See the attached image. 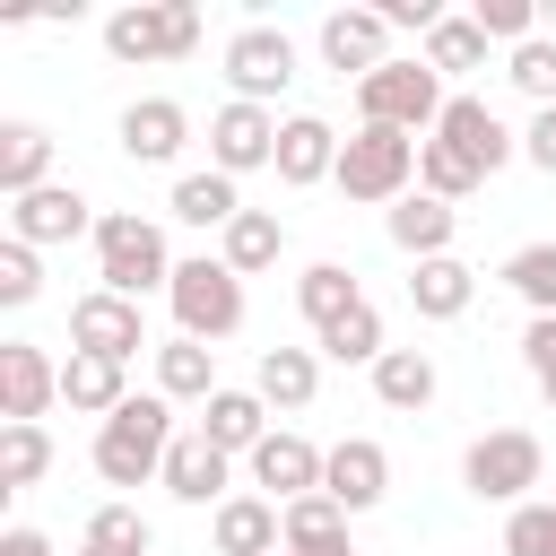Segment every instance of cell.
Masks as SVG:
<instances>
[{
	"label": "cell",
	"instance_id": "22",
	"mask_svg": "<svg viewBox=\"0 0 556 556\" xmlns=\"http://www.w3.org/2000/svg\"><path fill=\"white\" fill-rule=\"evenodd\" d=\"M382 235H391L408 261H443V252H452V235H460V208H452V200L408 191L400 208H382Z\"/></svg>",
	"mask_w": 556,
	"mask_h": 556
},
{
	"label": "cell",
	"instance_id": "11",
	"mask_svg": "<svg viewBox=\"0 0 556 556\" xmlns=\"http://www.w3.org/2000/svg\"><path fill=\"white\" fill-rule=\"evenodd\" d=\"M70 348H78V356H113V365H130V356L148 348V321H139V304H130V295L87 287V295L70 304Z\"/></svg>",
	"mask_w": 556,
	"mask_h": 556
},
{
	"label": "cell",
	"instance_id": "5",
	"mask_svg": "<svg viewBox=\"0 0 556 556\" xmlns=\"http://www.w3.org/2000/svg\"><path fill=\"white\" fill-rule=\"evenodd\" d=\"M443 78L426 70V52L417 61H382L374 78H356V122H382V130H408V139H434V122H443Z\"/></svg>",
	"mask_w": 556,
	"mask_h": 556
},
{
	"label": "cell",
	"instance_id": "41",
	"mask_svg": "<svg viewBox=\"0 0 556 556\" xmlns=\"http://www.w3.org/2000/svg\"><path fill=\"white\" fill-rule=\"evenodd\" d=\"M469 17H478V35H486V43H513V52L539 35V9H530V0H478Z\"/></svg>",
	"mask_w": 556,
	"mask_h": 556
},
{
	"label": "cell",
	"instance_id": "14",
	"mask_svg": "<svg viewBox=\"0 0 556 556\" xmlns=\"http://www.w3.org/2000/svg\"><path fill=\"white\" fill-rule=\"evenodd\" d=\"M9 235L17 243H78V235H96V208H87V191L78 182H43V191H26V200H9Z\"/></svg>",
	"mask_w": 556,
	"mask_h": 556
},
{
	"label": "cell",
	"instance_id": "17",
	"mask_svg": "<svg viewBox=\"0 0 556 556\" xmlns=\"http://www.w3.org/2000/svg\"><path fill=\"white\" fill-rule=\"evenodd\" d=\"M321 495L356 521V513H374L382 495H391V452L374 443V434H348V443H330V469H321Z\"/></svg>",
	"mask_w": 556,
	"mask_h": 556
},
{
	"label": "cell",
	"instance_id": "40",
	"mask_svg": "<svg viewBox=\"0 0 556 556\" xmlns=\"http://www.w3.org/2000/svg\"><path fill=\"white\" fill-rule=\"evenodd\" d=\"M504 556H556V504L547 495H530V504L504 513Z\"/></svg>",
	"mask_w": 556,
	"mask_h": 556
},
{
	"label": "cell",
	"instance_id": "42",
	"mask_svg": "<svg viewBox=\"0 0 556 556\" xmlns=\"http://www.w3.org/2000/svg\"><path fill=\"white\" fill-rule=\"evenodd\" d=\"M35 295H43V261H35V243L9 235V243H0V304L17 313V304H35Z\"/></svg>",
	"mask_w": 556,
	"mask_h": 556
},
{
	"label": "cell",
	"instance_id": "15",
	"mask_svg": "<svg viewBox=\"0 0 556 556\" xmlns=\"http://www.w3.org/2000/svg\"><path fill=\"white\" fill-rule=\"evenodd\" d=\"M52 400H61V365L35 339H9L0 348V426H43Z\"/></svg>",
	"mask_w": 556,
	"mask_h": 556
},
{
	"label": "cell",
	"instance_id": "21",
	"mask_svg": "<svg viewBox=\"0 0 556 556\" xmlns=\"http://www.w3.org/2000/svg\"><path fill=\"white\" fill-rule=\"evenodd\" d=\"M252 391L269 400V417H304L313 391H321V348H261Z\"/></svg>",
	"mask_w": 556,
	"mask_h": 556
},
{
	"label": "cell",
	"instance_id": "7",
	"mask_svg": "<svg viewBox=\"0 0 556 556\" xmlns=\"http://www.w3.org/2000/svg\"><path fill=\"white\" fill-rule=\"evenodd\" d=\"M104 52L130 70V61H191L200 52V9L191 0H130L104 17Z\"/></svg>",
	"mask_w": 556,
	"mask_h": 556
},
{
	"label": "cell",
	"instance_id": "38",
	"mask_svg": "<svg viewBox=\"0 0 556 556\" xmlns=\"http://www.w3.org/2000/svg\"><path fill=\"white\" fill-rule=\"evenodd\" d=\"M417 191H426V200H452V208H460V200L478 191V165H460V156H452L443 139H426V148H417Z\"/></svg>",
	"mask_w": 556,
	"mask_h": 556
},
{
	"label": "cell",
	"instance_id": "29",
	"mask_svg": "<svg viewBox=\"0 0 556 556\" xmlns=\"http://www.w3.org/2000/svg\"><path fill=\"white\" fill-rule=\"evenodd\" d=\"M356 304H365V287H356V269H348V261H313V269L295 278V313L313 321V339H321L330 321H348Z\"/></svg>",
	"mask_w": 556,
	"mask_h": 556
},
{
	"label": "cell",
	"instance_id": "43",
	"mask_svg": "<svg viewBox=\"0 0 556 556\" xmlns=\"http://www.w3.org/2000/svg\"><path fill=\"white\" fill-rule=\"evenodd\" d=\"M521 365H530L539 400L556 408V313H530V330H521Z\"/></svg>",
	"mask_w": 556,
	"mask_h": 556
},
{
	"label": "cell",
	"instance_id": "12",
	"mask_svg": "<svg viewBox=\"0 0 556 556\" xmlns=\"http://www.w3.org/2000/svg\"><path fill=\"white\" fill-rule=\"evenodd\" d=\"M174 504H200V513H217L226 495H235V452H217L200 426L191 434H174V452H165V478H156Z\"/></svg>",
	"mask_w": 556,
	"mask_h": 556
},
{
	"label": "cell",
	"instance_id": "37",
	"mask_svg": "<svg viewBox=\"0 0 556 556\" xmlns=\"http://www.w3.org/2000/svg\"><path fill=\"white\" fill-rule=\"evenodd\" d=\"M504 287H513L530 313H556V243H521V252H504Z\"/></svg>",
	"mask_w": 556,
	"mask_h": 556
},
{
	"label": "cell",
	"instance_id": "19",
	"mask_svg": "<svg viewBox=\"0 0 556 556\" xmlns=\"http://www.w3.org/2000/svg\"><path fill=\"white\" fill-rule=\"evenodd\" d=\"M113 139H122V156H130V165H174V156H182V139H191V113H182L174 96H139V104H122Z\"/></svg>",
	"mask_w": 556,
	"mask_h": 556
},
{
	"label": "cell",
	"instance_id": "16",
	"mask_svg": "<svg viewBox=\"0 0 556 556\" xmlns=\"http://www.w3.org/2000/svg\"><path fill=\"white\" fill-rule=\"evenodd\" d=\"M243 469H252V486H261L269 504H295V495H321V469H330V452H313L295 426H269V443H261Z\"/></svg>",
	"mask_w": 556,
	"mask_h": 556
},
{
	"label": "cell",
	"instance_id": "31",
	"mask_svg": "<svg viewBox=\"0 0 556 556\" xmlns=\"http://www.w3.org/2000/svg\"><path fill=\"white\" fill-rule=\"evenodd\" d=\"M278 513H287V556H356L348 513H339L330 495H295V504H278Z\"/></svg>",
	"mask_w": 556,
	"mask_h": 556
},
{
	"label": "cell",
	"instance_id": "28",
	"mask_svg": "<svg viewBox=\"0 0 556 556\" xmlns=\"http://www.w3.org/2000/svg\"><path fill=\"white\" fill-rule=\"evenodd\" d=\"M52 182V130L43 122H0V191L26 200Z\"/></svg>",
	"mask_w": 556,
	"mask_h": 556
},
{
	"label": "cell",
	"instance_id": "10",
	"mask_svg": "<svg viewBox=\"0 0 556 556\" xmlns=\"http://www.w3.org/2000/svg\"><path fill=\"white\" fill-rule=\"evenodd\" d=\"M208 165H217V174H235V182H243V174H261V165H278V113H269V104H235V96H226V104L208 113Z\"/></svg>",
	"mask_w": 556,
	"mask_h": 556
},
{
	"label": "cell",
	"instance_id": "47",
	"mask_svg": "<svg viewBox=\"0 0 556 556\" xmlns=\"http://www.w3.org/2000/svg\"><path fill=\"white\" fill-rule=\"evenodd\" d=\"M547 26H556V9H547Z\"/></svg>",
	"mask_w": 556,
	"mask_h": 556
},
{
	"label": "cell",
	"instance_id": "23",
	"mask_svg": "<svg viewBox=\"0 0 556 556\" xmlns=\"http://www.w3.org/2000/svg\"><path fill=\"white\" fill-rule=\"evenodd\" d=\"M200 434H208L217 452L252 460V452L269 443V400H261V391H235V382H226V391H217V400L200 408Z\"/></svg>",
	"mask_w": 556,
	"mask_h": 556
},
{
	"label": "cell",
	"instance_id": "44",
	"mask_svg": "<svg viewBox=\"0 0 556 556\" xmlns=\"http://www.w3.org/2000/svg\"><path fill=\"white\" fill-rule=\"evenodd\" d=\"M521 156H530V165L556 182V104H547V113H530V130H521Z\"/></svg>",
	"mask_w": 556,
	"mask_h": 556
},
{
	"label": "cell",
	"instance_id": "24",
	"mask_svg": "<svg viewBox=\"0 0 556 556\" xmlns=\"http://www.w3.org/2000/svg\"><path fill=\"white\" fill-rule=\"evenodd\" d=\"M469 295H478V269L469 261H408V304H417V321H460L469 313Z\"/></svg>",
	"mask_w": 556,
	"mask_h": 556
},
{
	"label": "cell",
	"instance_id": "26",
	"mask_svg": "<svg viewBox=\"0 0 556 556\" xmlns=\"http://www.w3.org/2000/svg\"><path fill=\"white\" fill-rule=\"evenodd\" d=\"M182 226H200V235H226L235 217H243V191H235V174H217V165H200V174H182L174 182V200H165Z\"/></svg>",
	"mask_w": 556,
	"mask_h": 556
},
{
	"label": "cell",
	"instance_id": "18",
	"mask_svg": "<svg viewBox=\"0 0 556 556\" xmlns=\"http://www.w3.org/2000/svg\"><path fill=\"white\" fill-rule=\"evenodd\" d=\"M208 539H217V556H278V547H287V513H278L261 486H235V495L208 513Z\"/></svg>",
	"mask_w": 556,
	"mask_h": 556
},
{
	"label": "cell",
	"instance_id": "48",
	"mask_svg": "<svg viewBox=\"0 0 556 556\" xmlns=\"http://www.w3.org/2000/svg\"><path fill=\"white\" fill-rule=\"evenodd\" d=\"M278 556H287V547H278Z\"/></svg>",
	"mask_w": 556,
	"mask_h": 556
},
{
	"label": "cell",
	"instance_id": "25",
	"mask_svg": "<svg viewBox=\"0 0 556 556\" xmlns=\"http://www.w3.org/2000/svg\"><path fill=\"white\" fill-rule=\"evenodd\" d=\"M148 356H156V391H165L174 408H182V400L208 408V400L226 391V382H217V348H200V339H182V330H174L165 348H148Z\"/></svg>",
	"mask_w": 556,
	"mask_h": 556
},
{
	"label": "cell",
	"instance_id": "36",
	"mask_svg": "<svg viewBox=\"0 0 556 556\" xmlns=\"http://www.w3.org/2000/svg\"><path fill=\"white\" fill-rule=\"evenodd\" d=\"M87 547H104V556H148L156 530H148L139 504H96V513H87Z\"/></svg>",
	"mask_w": 556,
	"mask_h": 556
},
{
	"label": "cell",
	"instance_id": "45",
	"mask_svg": "<svg viewBox=\"0 0 556 556\" xmlns=\"http://www.w3.org/2000/svg\"><path fill=\"white\" fill-rule=\"evenodd\" d=\"M0 556H52V539H43L35 521H9V530H0Z\"/></svg>",
	"mask_w": 556,
	"mask_h": 556
},
{
	"label": "cell",
	"instance_id": "4",
	"mask_svg": "<svg viewBox=\"0 0 556 556\" xmlns=\"http://www.w3.org/2000/svg\"><path fill=\"white\" fill-rule=\"evenodd\" d=\"M547 478V443L530 434V426H486L469 452H460V486L478 495V504H530V486Z\"/></svg>",
	"mask_w": 556,
	"mask_h": 556
},
{
	"label": "cell",
	"instance_id": "34",
	"mask_svg": "<svg viewBox=\"0 0 556 556\" xmlns=\"http://www.w3.org/2000/svg\"><path fill=\"white\" fill-rule=\"evenodd\" d=\"M426 70H434V78H469V70H486V35H478V17H443V26L426 35Z\"/></svg>",
	"mask_w": 556,
	"mask_h": 556
},
{
	"label": "cell",
	"instance_id": "46",
	"mask_svg": "<svg viewBox=\"0 0 556 556\" xmlns=\"http://www.w3.org/2000/svg\"><path fill=\"white\" fill-rule=\"evenodd\" d=\"M70 556H104V547H87V539H78V547H70Z\"/></svg>",
	"mask_w": 556,
	"mask_h": 556
},
{
	"label": "cell",
	"instance_id": "8",
	"mask_svg": "<svg viewBox=\"0 0 556 556\" xmlns=\"http://www.w3.org/2000/svg\"><path fill=\"white\" fill-rule=\"evenodd\" d=\"M217 70H226L235 104H278L295 87V35L287 26H235L226 52H217Z\"/></svg>",
	"mask_w": 556,
	"mask_h": 556
},
{
	"label": "cell",
	"instance_id": "1",
	"mask_svg": "<svg viewBox=\"0 0 556 556\" xmlns=\"http://www.w3.org/2000/svg\"><path fill=\"white\" fill-rule=\"evenodd\" d=\"M165 452H174V400H165V391H130V400L96 426V478H104V486H148V478H165Z\"/></svg>",
	"mask_w": 556,
	"mask_h": 556
},
{
	"label": "cell",
	"instance_id": "30",
	"mask_svg": "<svg viewBox=\"0 0 556 556\" xmlns=\"http://www.w3.org/2000/svg\"><path fill=\"white\" fill-rule=\"evenodd\" d=\"M434 391H443V374H434V356H426V348H391V356L374 365V400H382V408H400V417L434 408Z\"/></svg>",
	"mask_w": 556,
	"mask_h": 556
},
{
	"label": "cell",
	"instance_id": "39",
	"mask_svg": "<svg viewBox=\"0 0 556 556\" xmlns=\"http://www.w3.org/2000/svg\"><path fill=\"white\" fill-rule=\"evenodd\" d=\"M504 78H513V87H521V96L547 113V104H556V35H530V43L504 61Z\"/></svg>",
	"mask_w": 556,
	"mask_h": 556
},
{
	"label": "cell",
	"instance_id": "9",
	"mask_svg": "<svg viewBox=\"0 0 556 556\" xmlns=\"http://www.w3.org/2000/svg\"><path fill=\"white\" fill-rule=\"evenodd\" d=\"M434 139H443L460 165H478V182H486V174H504V165L521 156V130H504V113H495L486 96H452V104H443V122H434Z\"/></svg>",
	"mask_w": 556,
	"mask_h": 556
},
{
	"label": "cell",
	"instance_id": "27",
	"mask_svg": "<svg viewBox=\"0 0 556 556\" xmlns=\"http://www.w3.org/2000/svg\"><path fill=\"white\" fill-rule=\"evenodd\" d=\"M61 400H70L78 417L104 426V417L130 400V365H113V356H78V348H70V365H61Z\"/></svg>",
	"mask_w": 556,
	"mask_h": 556
},
{
	"label": "cell",
	"instance_id": "3",
	"mask_svg": "<svg viewBox=\"0 0 556 556\" xmlns=\"http://www.w3.org/2000/svg\"><path fill=\"white\" fill-rule=\"evenodd\" d=\"M417 148L426 139H408V130H382V122H356L348 139H339V191L356 200V208H400L408 191H417Z\"/></svg>",
	"mask_w": 556,
	"mask_h": 556
},
{
	"label": "cell",
	"instance_id": "6",
	"mask_svg": "<svg viewBox=\"0 0 556 556\" xmlns=\"http://www.w3.org/2000/svg\"><path fill=\"white\" fill-rule=\"evenodd\" d=\"M165 304H174V330H182V339H200V348H217V339H235V330H243V278H235L217 252H191V261L174 269Z\"/></svg>",
	"mask_w": 556,
	"mask_h": 556
},
{
	"label": "cell",
	"instance_id": "13",
	"mask_svg": "<svg viewBox=\"0 0 556 556\" xmlns=\"http://www.w3.org/2000/svg\"><path fill=\"white\" fill-rule=\"evenodd\" d=\"M313 43H321V61H330L339 78H374L382 61H400V52H391V17H382V9H330Z\"/></svg>",
	"mask_w": 556,
	"mask_h": 556
},
{
	"label": "cell",
	"instance_id": "35",
	"mask_svg": "<svg viewBox=\"0 0 556 556\" xmlns=\"http://www.w3.org/2000/svg\"><path fill=\"white\" fill-rule=\"evenodd\" d=\"M52 469V434L43 426H0V495H26Z\"/></svg>",
	"mask_w": 556,
	"mask_h": 556
},
{
	"label": "cell",
	"instance_id": "20",
	"mask_svg": "<svg viewBox=\"0 0 556 556\" xmlns=\"http://www.w3.org/2000/svg\"><path fill=\"white\" fill-rule=\"evenodd\" d=\"M287 191H304V182H330L339 174V130L321 122V113H287L278 122V165H269Z\"/></svg>",
	"mask_w": 556,
	"mask_h": 556
},
{
	"label": "cell",
	"instance_id": "32",
	"mask_svg": "<svg viewBox=\"0 0 556 556\" xmlns=\"http://www.w3.org/2000/svg\"><path fill=\"white\" fill-rule=\"evenodd\" d=\"M278 252H287V226H278V208H243V217L217 235V261H226L235 278H261Z\"/></svg>",
	"mask_w": 556,
	"mask_h": 556
},
{
	"label": "cell",
	"instance_id": "33",
	"mask_svg": "<svg viewBox=\"0 0 556 556\" xmlns=\"http://www.w3.org/2000/svg\"><path fill=\"white\" fill-rule=\"evenodd\" d=\"M313 348H321L330 365H365V374H374V365L391 356V339H382V313H374V295H365V304H356L348 321H330V330H321Z\"/></svg>",
	"mask_w": 556,
	"mask_h": 556
},
{
	"label": "cell",
	"instance_id": "2",
	"mask_svg": "<svg viewBox=\"0 0 556 556\" xmlns=\"http://www.w3.org/2000/svg\"><path fill=\"white\" fill-rule=\"evenodd\" d=\"M174 252H165V226L156 217H139V208H104L96 217V287H113V295H165L174 287Z\"/></svg>",
	"mask_w": 556,
	"mask_h": 556
}]
</instances>
